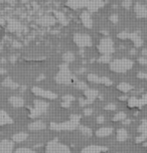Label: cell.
Listing matches in <instances>:
<instances>
[{
  "label": "cell",
  "mask_w": 147,
  "mask_h": 153,
  "mask_svg": "<svg viewBox=\"0 0 147 153\" xmlns=\"http://www.w3.org/2000/svg\"><path fill=\"white\" fill-rule=\"evenodd\" d=\"M133 67V61L128 59H114L110 62V69L115 73L124 74L131 70Z\"/></svg>",
  "instance_id": "6da1fadb"
},
{
  "label": "cell",
  "mask_w": 147,
  "mask_h": 153,
  "mask_svg": "<svg viewBox=\"0 0 147 153\" xmlns=\"http://www.w3.org/2000/svg\"><path fill=\"white\" fill-rule=\"evenodd\" d=\"M56 81L58 84L68 85L73 82V75L71 74L68 65H62L59 67V72L56 76Z\"/></svg>",
  "instance_id": "7a4b0ae2"
},
{
  "label": "cell",
  "mask_w": 147,
  "mask_h": 153,
  "mask_svg": "<svg viewBox=\"0 0 147 153\" xmlns=\"http://www.w3.org/2000/svg\"><path fill=\"white\" fill-rule=\"evenodd\" d=\"M79 123L80 121H76L71 118L69 121L62 122V123H50V129L54 131H62V130H74L79 127Z\"/></svg>",
  "instance_id": "3957f363"
},
{
  "label": "cell",
  "mask_w": 147,
  "mask_h": 153,
  "mask_svg": "<svg viewBox=\"0 0 147 153\" xmlns=\"http://www.w3.org/2000/svg\"><path fill=\"white\" fill-rule=\"evenodd\" d=\"M45 151L47 153H71L69 147L62 143H59L56 139L48 142Z\"/></svg>",
  "instance_id": "277c9868"
},
{
  "label": "cell",
  "mask_w": 147,
  "mask_h": 153,
  "mask_svg": "<svg viewBox=\"0 0 147 153\" xmlns=\"http://www.w3.org/2000/svg\"><path fill=\"white\" fill-rule=\"evenodd\" d=\"M48 104L42 100H35L33 102V108L31 109L29 117L30 118H37L40 115L48 111Z\"/></svg>",
  "instance_id": "5b68a950"
},
{
  "label": "cell",
  "mask_w": 147,
  "mask_h": 153,
  "mask_svg": "<svg viewBox=\"0 0 147 153\" xmlns=\"http://www.w3.org/2000/svg\"><path fill=\"white\" fill-rule=\"evenodd\" d=\"M98 51L102 54L106 56H110L111 53H114L115 48H114V42L110 37H105L100 40V43L98 45Z\"/></svg>",
  "instance_id": "8992f818"
},
{
  "label": "cell",
  "mask_w": 147,
  "mask_h": 153,
  "mask_svg": "<svg viewBox=\"0 0 147 153\" xmlns=\"http://www.w3.org/2000/svg\"><path fill=\"white\" fill-rule=\"evenodd\" d=\"M74 42L80 48H88L92 45V38L85 33H76L74 35Z\"/></svg>",
  "instance_id": "52a82bcc"
},
{
  "label": "cell",
  "mask_w": 147,
  "mask_h": 153,
  "mask_svg": "<svg viewBox=\"0 0 147 153\" xmlns=\"http://www.w3.org/2000/svg\"><path fill=\"white\" fill-rule=\"evenodd\" d=\"M32 93H33L34 95L39 96V97H42V98L50 99V100H54L58 97L56 94H54V93L48 91V90H45L42 88H39V87H33V88H32Z\"/></svg>",
  "instance_id": "ba28073f"
},
{
  "label": "cell",
  "mask_w": 147,
  "mask_h": 153,
  "mask_svg": "<svg viewBox=\"0 0 147 153\" xmlns=\"http://www.w3.org/2000/svg\"><path fill=\"white\" fill-rule=\"evenodd\" d=\"M13 142L10 140H2L0 142V153H12Z\"/></svg>",
  "instance_id": "9c48e42d"
},
{
  "label": "cell",
  "mask_w": 147,
  "mask_h": 153,
  "mask_svg": "<svg viewBox=\"0 0 147 153\" xmlns=\"http://www.w3.org/2000/svg\"><path fill=\"white\" fill-rule=\"evenodd\" d=\"M107 147H103L100 145H90L82 150V153H101L103 151H107Z\"/></svg>",
  "instance_id": "30bf717a"
},
{
  "label": "cell",
  "mask_w": 147,
  "mask_h": 153,
  "mask_svg": "<svg viewBox=\"0 0 147 153\" xmlns=\"http://www.w3.org/2000/svg\"><path fill=\"white\" fill-rule=\"evenodd\" d=\"M134 11H135L136 15H137L138 18H145V17H147V8H146L145 5H143L141 3L135 4Z\"/></svg>",
  "instance_id": "8fae6325"
},
{
  "label": "cell",
  "mask_w": 147,
  "mask_h": 153,
  "mask_svg": "<svg viewBox=\"0 0 147 153\" xmlns=\"http://www.w3.org/2000/svg\"><path fill=\"white\" fill-rule=\"evenodd\" d=\"M8 102L11 104V106H13V107H15V108H20L24 106L23 98L18 97V96H11V97H9Z\"/></svg>",
  "instance_id": "7c38bea8"
},
{
  "label": "cell",
  "mask_w": 147,
  "mask_h": 153,
  "mask_svg": "<svg viewBox=\"0 0 147 153\" xmlns=\"http://www.w3.org/2000/svg\"><path fill=\"white\" fill-rule=\"evenodd\" d=\"M45 128H47V125H45V123L42 121H34L28 125V129L31 131L45 130Z\"/></svg>",
  "instance_id": "4fadbf2b"
},
{
  "label": "cell",
  "mask_w": 147,
  "mask_h": 153,
  "mask_svg": "<svg viewBox=\"0 0 147 153\" xmlns=\"http://www.w3.org/2000/svg\"><path fill=\"white\" fill-rule=\"evenodd\" d=\"M112 133H113V129L111 127H103V128H100V129L97 130L96 135L98 136V137L104 138V137H108V136H110Z\"/></svg>",
  "instance_id": "5bb4252c"
},
{
  "label": "cell",
  "mask_w": 147,
  "mask_h": 153,
  "mask_svg": "<svg viewBox=\"0 0 147 153\" xmlns=\"http://www.w3.org/2000/svg\"><path fill=\"white\" fill-rule=\"evenodd\" d=\"M87 6H88V9L91 12H95V11H97L100 7L103 6V2L101 1V0H91V1L87 4Z\"/></svg>",
  "instance_id": "9a60e30c"
},
{
  "label": "cell",
  "mask_w": 147,
  "mask_h": 153,
  "mask_svg": "<svg viewBox=\"0 0 147 153\" xmlns=\"http://www.w3.org/2000/svg\"><path fill=\"white\" fill-rule=\"evenodd\" d=\"M128 38H130V39L132 40L136 48H140V46H142V45H143L142 38L140 37L139 34L136 33V32H131V33H129V37Z\"/></svg>",
  "instance_id": "2e32d148"
},
{
  "label": "cell",
  "mask_w": 147,
  "mask_h": 153,
  "mask_svg": "<svg viewBox=\"0 0 147 153\" xmlns=\"http://www.w3.org/2000/svg\"><path fill=\"white\" fill-rule=\"evenodd\" d=\"M81 19H82V22L85 25L87 28H91L93 26V21H92V18L90 17L89 12H83L81 15Z\"/></svg>",
  "instance_id": "e0dca14e"
},
{
  "label": "cell",
  "mask_w": 147,
  "mask_h": 153,
  "mask_svg": "<svg viewBox=\"0 0 147 153\" xmlns=\"http://www.w3.org/2000/svg\"><path fill=\"white\" fill-rule=\"evenodd\" d=\"M22 28L21 24L16 20H10V22L8 23V29L11 32H19Z\"/></svg>",
  "instance_id": "ac0fdd59"
},
{
  "label": "cell",
  "mask_w": 147,
  "mask_h": 153,
  "mask_svg": "<svg viewBox=\"0 0 147 153\" xmlns=\"http://www.w3.org/2000/svg\"><path fill=\"white\" fill-rule=\"evenodd\" d=\"M12 123V119L8 116V114L4 111H0V126Z\"/></svg>",
  "instance_id": "d6986e66"
},
{
  "label": "cell",
  "mask_w": 147,
  "mask_h": 153,
  "mask_svg": "<svg viewBox=\"0 0 147 153\" xmlns=\"http://www.w3.org/2000/svg\"><path fill=\"white\" fill-rule=\"evenodd\" d=\"M84 94H85L86 98L89 100H92L94 101L96 98L98 97V95H99V93H98L97 90H94V89H87L85 92H84Z\"/></svg>",
  "instance_id": "ffe728a7"
},
{
  "label": "cell",
  "mask_w": 147,
  "mask_h": 153,
  "mask_svg": "<svg viewBox=\"0 0 147 153\" xmlns=\"http://www.w3.org/2000/svg\"><path fill=\"white\" fill-rule=\"evenodd\" d=\"M27 139V134L24 132H19L16 133L12 136V140L13 142H16V143H20V142L25 141Z\"/></svg>",
  "instance_id": "44dd1931"
},
{
  "label": "cell",
  "mask_w": 147,
  "mask_h": 153,
  "mask_svg": "<svg viewBox=\"0 0 147 153\" xmlns=\"http://www.w3.org/2000/svg\"><path fill=\"white\" fill-rule=\"evenodd\" d=\"M128 138V132L125 129H118L117 131V140L120 141V142H123L125 141L126 139Z\"/></svg>",
  "instance_id": "7402d4cb"
},
{
  "label": "cell",
  "mask_w": 147,
  "mask_h": 153,
  "mask_svg": "<svg viewBox=\"0 0 147 153\" xmlns=\"http://www.w3.org/2000/svg\"><path fill=\"white\" fill-rule=\"evenodd\" d=\"M117 89H118L119 91H121L122 93H125V94H126V93L131 91L133 89V87L128 83H120L118 85V87H117Z\"/></svg>",
  "instance_id": "603a6c76"
},
{
  "label": "cell",
  "mask_w": 147,
  "mask_h": 153,
  "mask_svg": "<svg viewBox=\"0 0 147 153\" xmlns=\"http://www.w3.org/2000/svg\"><path fill=\"white\" fill-rule=\"evenodd\" d=\"M4 87H6V88H9V89H17L18 87H19V85L17 83H15L14 81H12L11 79H5L4 82L2 83Z\"/></svg>",
  "instance_id": "cb8c5ba5"
},
{
  "label": "cell",
  "mask_w": 147,
  "mask_h": 153,
  "mask_svg": "<svg viewBox=\"0 0 147 153\" xmlns=\"http://www.w3.org/2000/svg\"><path fill=\"white\" fill-rule=\"evenodd\" d=\"M87 79L90 83H93V84H100V81H101V76H99L96 74H89L87 76Z\"/></svg>",
  "instance_id": "d4e9b609"
},
{
  "label": "cell",
  "mask_w": 147,
  "mask_h": 153,
  "mask_svg": "<svg viewBox=\"0 0 147 153\" xmlns=\"http://www.w3.org/2000/svg\"><path fill=\"white\" fill-rule=\"evenodd\" d=\"M62 59H64V62H66V64H70V62H74V59H75V56H74L73 53L68 51V53L62 54Z\"/></svg>",
  "instance_id": "484cf974"
},
{
  "label": "cell",
  "mask_w": 147,
  "mask_h": 153,
  "mask_svg": "<svg viewBox=\"0 0 147 153\" xmlns=\"http://www.w3.org/2000/svg\"><path fill=\"white\" fill-rule=\"evenodd\" d=\"M68 5L73 8H75V9H77V8L83 6V5H86V4H84V2L82 1V0H70Z\"/></svg>",
  "instance_id": "4316f807"
},
{
  "label": "cell",
  "mask_w": 147,
  "mask_h": 153,
  "mask_svg": "<svg viewBox=\"0 0 147 153\" xmlns=\"http://www.w3.org/2000/svg\"><path fill=\"white\" fill-rule=\"evenodd\" d=\"M128 106L129 107H139V99L136 97H130L128 99Z\"/></svg>",
  "instance_id": "83f0119b"
},
{
  "label": "cell",
  "mask_w": 147,
  "mask_h": 153,
  "mask_svg": "<svg viewBox=\"0 0 147 153\" xmlns=\"http://www.w3.org/2000/svg\"><path fill=\"white\" fill-rule=\"evenodd\" d=\"M126 118H127V115L125 112H118V113H116L115 116L113 117V121H122L123 122Z\"/></svg>",
  "instance_id": "f1b7e54d"
},
{
  "label": "cell",
  "mask_w": 147,
  "mask_h": 153,
  "mask_svg": "<svg viewBox=\"0 0 147 153\" xmlns=\"http://www.w3.org/2000/svg\"><path fill=\"white\" fill-rule=\"evenodd\" d=\"M79 129H80L81 133L84 134L85 136H92V134H93L92 129H90V128L87 126H79Z\"/></svg>",
  "instance_id": "f546056e"
},
{
  "label": "cell",
  "mask_w": 147,
  "mask_h": 153,
  "mask_svg": "<svg viewBox=\"0 0 147 153\" xmlns=\"http://www.w3.org/2000/svg\"><path fill=\"white\" fill-rule=\"evenodd\" d=\"M137 130L140 134L147 133V121L146 120H142V123L139 125V127H138Z\"/></svg>",
  "instance_id": "4dcf8cb0"
},
{
  "label": "cell",
  "mask_w": 147,
  "mask_h": 153,
  "mask_svg": "<svg viewBox=\"0 0 147 153\" xmlns=\"http://www.w3.org/2000/svg\"><path fill=\"white\" fill-rule=\"evenodd\" d=\"M40 22H42V25H51V24L54 23V19L53 17H43L42 20H40Z\"/></svg>",
  "instance_id": "1f68e13d"
},
{
  "label": "cell",
  "mask_w": 147,
  "mask_h": 153,
  "mask_svg": "<svg viewBox=\"0 0 147 153\" xmlns=\"http://www.w3.org/2000/svg\"><path fill=\"white\" fill-rule=\"evenodd\" d=\"M98 62H101V64H109V62H111V56H106V54H103L102 56L99 57Z\"/></svg>",
  "instance_id": "d6a6232c"
},
{
  "label": "cell",
  "mask_w": 147,
  "mask_h": 153,
  "mask_svg": "<svg viewBox=\"0 0 147 153\" xmlns=\"http://www.w3.org/2000/svg\"><path fill=\"white\" fill-rule=\"evenodd\" d=\"M76 88L79 90H84V91H86V90L88 89V86H87V84L84 83V82L77 81L76 82Z\"/></svg>",
  "instance_id": "836d02e7"
},
{
  "label": "cell",
  "mask_w": 147,
  "mask_h": 153,
  "mask_svg": "<svg viewBox=\"0 0 147 153\" xmlns=\"http://www.w3.org/2000/svg\"><path fill=\"white\" fill-rule=\"evenodd\" d=\"M14 153H34V151L30 148H26V147H20L15 150Z\"/></svg>",
  "instance_id": "e575fe53"
},
{
  "label": "cell",
  "mask_w": 147,
  "mask_h": 153,
  "mask_svg": "<svg viewBox=\"0 0 147 153\" xmlns=\"http://www.w3.org/2000/svg\"><path fill=\"white\" fill-rule=\"evenodd\" d=\"M101 84L103 85H106V86H111L113 84V82L110 80L107 76H101V81H100Z\"/></svg>",
  "instance_id": "d590c367"
},
{
  "label": "cell",
  "mask_w": 147,
  "mask_h": 153,
  "mask_svg": "<svg viewBox=\"0 0 147 153\" xmlns=\"http://www.w3.org/2000/svg\"><path fill=\"white\" fill-rule=\"evenodd\" d=\"M146 139H147V133L140 134V136H139V137H137V138H136V142H137V143H141V142L145 141Z\"/></svg>",
  "instance_id": "8d00e7d4"
},
{
  "label": "cell",
  "mask_w": 147,
  "mask_h": 153,
  "mask_svg": "<svg viewBox=\"0 0 147 153\" xmlns=\"http://www.w3.org/2000/svg\"><path fill=\"white\" fill-rule=\"evenodd\" d=\"M94 101L92 100H89V99H80V105L83 107V106H86V105H90V104H92Z\"/></svg>",
  "instance_id": "74e56055"
},
{
  "label": "cell",
  "mask_w": 147,
  "mask_h": 153,
  "mask_svg": "<svg viewBox=\"0 0 147 153\" xmlns=\"http://www.w3.org/2000/svg\"><path fill=\"white\" fill-rule=\"evenodd\" d=\"M62 99H64V102H67V103H72L74 100H75V98L73 97V96L71 95H66L62 97Z\"/></svg>",
  "instance_id": "f35d334b"
},
{
  "label": "cell",
  "mask_w": 147,
  "mask_h": 153,
  "mask_svg": "<svg viewBox=\"0 0 147 153\" xmlns=\"http://www.w3.org/2000/svg\"><path fill=\"white\" fill-rule=\"evenodd\" d=\"M131 4H132V0H123V2H122V6L126 8V9L130 8Z\"/></svg>",
  "instance_id": "ab89813d"
},
{
  "label": "cell",
  "mask_w": 147,
  "mask_h": 153,
  "mask_svg": "<svg viewBox=\"0 0 147 153\" xmlns=\"http://www.w3.org/2000/svg\"><path fill=\"white\" fill-rule=\"evenodd\" d=\"M115 109H116L115 104H112V103H109L105 106V110H108V111H114Z\"/></svg>",
  "instance_id": "60d3db41"
},
{
  "label": "cell",
  "mask_w": 147,
  "mask_h": 153,
  "mask_svg": "<svg viewBox=\"0 0 147 153\" xmlns=\"http://www.w3.org/2000/svg\"><path fill=\"white\" fill-rule=\"evenodd\" d=\"M118 37L121 38V39H127L129 37V32H120L118 34Z\"/></svg>",
  "instance_id": "b9f144b4"
},
{
  "label": "cell",
  "mask_w": 147,
  "mask_h": 153,
  "mask_svg": "<svg viewBox=\"0 0 147 153\" xmlns=\"http://www.w3.org/2000/svg\"><path fill=\"white\" fill-rule=\"evenodd\" d=\"M138 62H139L140 65H147V59L146 57H144V56H141L138 59Z\"/></svg>",
  "instance_id": "7bdbcfd3"
},
{
  "label": "cell",
  "mask_w": 147,
  "mask_h": 153,
  "mask_svg": "<svg viewBox=\"0 0 147 153\" xmlns=\"http://www.w3.org/2000/svg\"><path fill=\"white\" fill-rule=\"evenodd\" d=\"M84 114H85L86 116H90V115L93 114V109H91V108L85 109V110H84Z\"/></svg>",
  "instance_id": "ee69618b"
},
{
  "label": "cell",
  "mask_w": 147,
  "mask_h": 153,
  "mask_svg": "<svg viewBox=\"0 0 147 153\" xmlns=\"http://www.w3.org/2000/svg\"><path fill=\"white\" fill-rule=\"evenodd\" d=\"M110 20L112 21V22H114V23H117V22H118V16H117L116 14L111 15L110 16Z\"/></svg>",
  "instance_id": "f6af8a7d"
},
{
  "label": "cell",
  "mask_w": 147,
  "mask_h": 153,
  "mask_svg": "<svg viewBox=\"0 0 147 153\" xmlns=\"http://www.w3.org/2000/svg\"><path fill=\"white\" fill-rule=\"evenodd\" d=\"M137 76L140 79H144V80L147 81V73H138Z\"/></svg>",
  "instance_id": "bcb514c9"
},
{
  "label": "cell",
  "mask_w": 147,
  "mask_h": 153,
  "mask_svg": "<svg viewBox=\"0 0 147 153\" xmlns=\"http://www.w3.org/2000/svg\"><path fill=\"white\" fill-rule=\"evenodd\" d=\"M104 121H105V117L104 116H98L97 117V122L99 123V124H102V123H104Z\"/></svg>",
  "instance_id": "7dc6e473"
},
{
  "label": "cell",
  "mask_w": 147,
  "mask_h": 153,
  "mask_svg": "<svg viewBox=\"0 0 147 153\" xmlns=\"http://www.w3.org/2000/svg\"><path fill=\"white\" fill-rule=\"evenodd\" d=\"M142 56L144 57H147V48H144V50H142Z\"/></svg>",
  "instance_id": "c3c4849f"
},
{
  "label": "cell",
  "mask_w": 147,
  "mask_h": 153,
  "mask_svg": "<svg viewBox=\"0 0 147 153\" xmlns=\"http://www.w3.org/2000/svg\"><path fill=\"white\" fill-rule=\"evenodd\" d=\"M70 105H71V103H67V102H62V107H70Z\"/></svg>",
  "instance_id": "681fc988"
},
{
  "label": "cell",
  "mask_w": 147,
  "mask_h": 153,
  "mask_svg": "<svg viewBox=\"0 0 147 153\" xmlns=\"http://www.w3.org/2000/svg\"><path fill=\"white\" fill-rule=\"evenodd\" d=\"M130 122H131V121H130V120H127V119H125L124 121L122 122V123H123V124H130Z\"/></svg>",
  "instance_id": "f907efd6"
},
{
  "label": "cell",
  "mask_w": 147,
  "mask_h": 153,
  "mask_svg": "<svg viewBox=\"0 0 147 153\" xmlns=\"http://www.w3.org/2000/svg\"><path fill=\"white\" fill-rule=\"evenodd\" d=\"M120 100H127V96H122V97L119 98Z\"/></svg>",
  "instance_id": "816d5d0a"
},
{
  "label": "cell",
  "mask_w": 147,
  "mask_h": 153,
  "mask_svg": "<svg viewBox=\"0 0 147 153\" xmlns=\"http://www.w3.org/2000/svg\"><path fill=\"white\" fill-rule=\"evenodd\" d=\"M145 1H146V2H147V0H145Z\"/></svg>",
  "instance_id": "f5cc1de1"
},
{
  "label": "cell",
  "mask_w": 147,
  "mask_h": 153,
  "mask_svg": "<svg viewBox=\"0 0 147 153\" xmlns=\"http://www.w3.org/2000/svg\"><path fill=\"white\" fill-rule=\"evenodd\" d=\"M146 94H147V93H146Z\"/></svg>",
  "instance_id": "db71d44e"
}]
</instances>
